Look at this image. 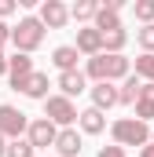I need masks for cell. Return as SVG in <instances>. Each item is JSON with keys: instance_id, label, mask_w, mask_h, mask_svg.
<instances>
[{"instance_id": "cell-1", "label": "cell", "mask_w": 154, "mask_h": 157, "mask_svg": "<svg viewBox=\"0 0 154 157\" xmlns=\"http://www.w3.org/2000/svg\"><path fill=\"white\" fill-rule=\"evenodd\" d=\"M88 77L95 84H114V80H128V59L125 55H95L88 59Z\"/></svg>"}, {"instance_id": "cell-2", "label": "cell", "mask_w": 154, "mask_h": 157, "mask_svg": "<svg viewBox=\"0 0 154 157\" xmlns=\"http://www.w3.org/2000/svg\"><path fill=\"white\" fill-rule=\"evenodd\" d=\"M44 22L33 18V15H26V18H18V26L11 29V44L18 48V55H30V51H37L40 44H44Z\"/></svg>"}, {"instance_id": "cell-3", "label": "cell", "mask_w": 154, "mask_h": 157, "mask_svg": "<svg viewBox=\"0 0 154 157\" xmlns=\"http://www.w3.org/2000/svg\"><path fill=\"white\" fill-rule=\"evenodd\" d=\"M110 132H114V143H117V146H147V143H151V128H147V121H136V117L114 121Z\"/></svg>"}, {"instance_id": "cell-4", "label": "cell", "mask_w": 154, "mask_h": 157, "mask_svg": "<svg viewBox=\"0 0 154 157\" xmlns=\"http://www.w3.org/2000/svg\"><path fill=\"white\" fill-rule=\"evenodd\" d=\"M44 117L51 124H74V121H81V113L66 95H51V99H44Z\"/></svg>"}, {"instance_id": "cell-5", "label": "cell", "mask_w": 154, "mask_h": 157, "mask_svg": "<svg viewBox=\"0 0 154 157\" xmlns=\"http://www.w3.org/2000/svg\"><path fill=\"white\" fill-rule=\"evenodd\" d=\"M22 132H30V121L15 106H0V135L4 139H22Z\"/></svg>"}, {"instance_id": "cell-6", "label": "cell", "mask_w": 154, "mask_h": 157, "mask_svg": "<svg viewBox=\"0 0 154 157\" xmlns=\"http://www.w3.org/2000/svg\"><path fill=\"white\" fill-rule=\"evenodd\" d=\"M26 139L33 143V150H48V146H55L59 132H55V124H51L48 117H37V121H30V132H26Z\"/></svg>"}, {"instance_id": "cell-7", "label": "cell", "mask_w": 154, "mask_h": 157, "mask_svg": "<svg viewBox=\"0 0 154 157\" xmlns=\"http://www.w3.org/2000/svg\"><path fill=\"white\" fill-rule=\"evenodd\" d=\"M40 22H44L48 29H63V26L70 22V7L59 4V0H44V4H40Z\"/></svg>"}, {"instance_id": "cell-8", "label": "cell", "mask_w": 154, "mask_h": 157, "mask_svg": "<svg viewBox=\"0 0 154 157\" xmlns=\"http://www.w3.org/2000/svg\"><path fill=\"white\" fill-rule=\"evenodd\" d=\"M117 11H121V0H107V4H99V15H95V29H99V33H114V29H121Z\"/></svg>"}, {"instance_id": "cell-9", "label": "cell", "mask_w": 154, "mask_h": 157, "mask_svg": "<svg viewBox=\"0 0 154 157\" xmlns=\"http://www.w3.org/2000/svg\"><path fill=\"white\" fill-rule=\"evenodd\" d=\"M81 55H88V59H95V55H103V33L95 29V26H88V29H77V44H74Z\"/></svg>"}, {"instance_id": "cell-10", "label": "cell", "mask_w": 154, "mask_h": 157, "mask_svg": "<svg viewBox=\"0 0 154 157\" xmlns=\"http://www.w3.org/2000/svg\"><path fill=\"white\" fill-rule=\"evenodd\" d=\"M11 88L22 91V95H30V99H48V73H30L26 80H18Z\"/></svg>"}, {"instance_id": "cell-11", "label": "cell", "mask_w": 154, "mask_h": 157, "mask_svg": "<svg viewBox=\"0 0 154 157\" xmlns=\"http://www.w3.org/2000/svg\"><path fill=\"white\" fill-rule=\"evenodd\" d=\"M117 102H121V91H117L114 84H95V88H92V106H95V110H110Z\"/></svg>"}, {"instance_id": "cell-12", "label": "cell", "mask_w": 154, "mask_h": 157, "mask_svg": "<svg viewBox=\"0 0 154 157\" xmlns=\"http://www.w3.org/2000/svg\"><path fill=\"white\" fill-rule=\"evenodd\" d=\"M30 73H37V70H33V59H30V55H11V59H7V77H11V84L26 80Z\"/></svg>"}, {"instance_id": "cell-13", "label": "cell", "mask_w": 154, "mask_h": 157, "mask_svg": "<svg viewBox=\"0 0 154 157\" xmlns=\"http://www.w3.org/2000/svg\"><path fill=\"white\" fill-rule=\"evenodd\" d=\"M77 55H81V51H77L74 44H63V48L51 51V62H55L63 73H74V70H77Z\"/></svg>"}, {"instance_id": "cell-14", "label": "cell", "mask_w": 154, "mask_h": 157, "mask_svg": "<svg viewBox=\"0 0 154 157\" xmlns=\"http://www.w3.org/2000/svg\"><path fill=\"white\" fill-rule=\"evenodd\" d=\"M55 150H59V157H77V154H81V135H77L74 128L59 132V139H55Z\"/></svg>"}, {"instance_id": "cell-15", "label": "cell", "mask_w": 154, "mask_h": 157, "mask_svg": "<svg viewBox=\"0 0 154 157\" xmlns=\"http://www.w3.org/2000/svg\"><path fill=\"white\" fill-rule=\"evenodd\" d=\"M77 124H81V132L99 135V132L107 128V117H103V110H95V106H92V110H84V113H81V121H77Z\"/></svg>"}, {"instance_id": "cell-16", "label": "cell", "mask_w": 154, "mask_h": 157, "mask_svg": "<svg viewBox=\"0 0 154 157\" xmlns=\"http://www.w3.org/2000/svg\"><path fill=\"white\" fill-rule=\"evenodd\" d=\"M59 88H63L66 99L81 95V91H84V73H81V70H74V73H59Z\"/></svg>"}, {"instance_id": "cell-17", "label": "cell", "mask_w": 154, "mask_h": 157, "mask_svg": "<svg viewBox=\"0 0 154 157\" xmlns=\"http://www.w3.org/2000/svg\"><path fill=\"white\" fill-rule=\"evenodd\" d=\"M154 117V84H143L140 102H136V121H151Z\"/></svg>"}, {"instance_id": "cell-18", "label": "cell", "mask_w": 154, "mask_h": 157, "mask_svg": "<svg viewBox=\"0 0 154 157\" xmlns=\"http://www.w3.org/2000/svg\"><path fill=\"white\" fill-rule=\"evenodd\" d=\"M117 91H121V102H125V106H136V102H140V91H143V80L128 77V80H121Z\"/></svg>"}, {"instance_id": "cell-19", "label": "cell", "mask_w": 154, "mask_h": 157, "mask_svg": "<svg viewBox=\"0 0 154 157\" xmlns=\"http://www.w3.org/2000/svg\"><path fill=\"white\" fill-rule=\"evenodd\" d=\"M95 15H99V4L95 0H77L74 7H70V18H77V22H95Z\"/></svg>"}, {"instance_id": "cell-20", "label": "cell", "mask_w": 154, "mask_h": 157, "mask_svg": "<svg viewBox=\"0 0 154 157\" xmlns=\"http://www.w3.org/2000/svg\"><path fill=\"white\" fill-rule=\"evenodd\" d=\"M128 44V33L125 29H114V33H103V51L107 55H121V48Z\"/></svg>"}, {"instance_id": "cell-21", "label": "cell", "mask_w": 154, "mask_h": 157, "mask_svg": "<svg viewBox=\"0 0 154 157\" xmlns=\"http://www.w3.org/2000/svg\"><path fill=\"white\" fill-rule=\"evenodd\" d=\"M136 77L154 84V55H140V59H136Z\"/></svg>"}, {"instance_id": "cell-22", "label": "cell", "mask_w": 154, "mask_h": 157, "mask_svg": "<svg viewBox=\"0 0 154 157\" xmlns=\"http://www.w3.org/2000/svg\"><path fill=\"white\" fill-rule=\"evenodd\" d=\"M136 18L143 22V26H154V0H136Z\"/></svg>"}, {"instance_id": "cell-23", "label": "cell", "mask_w": 154, "mask_h": 157, "mask_svg": "<svg viewBox=\"0 0 154 157\" xmlns=\"http://www.w3.org/2000/svg\"><path fill=\"white\" fill-rule=\"evenodd\" d=\"M7 157H33V143L30 139H11L7 143Z\"/></svg>"}, {"instance_id": "cell-24", "label": "cell", "mask_w": 154, "mask_h": 157, "mask_svg": "<svg viewBox=\"0 0 154 157\" xmlns=\"http://www.w3.org/2000/svg\"><path fill=\"white\" fill-rule=\"evenodd\" d=\"M136 40H140L143 55H154V26H143V29H136Z\"/></svg>"}, {"instance_id": "cell-25", "label": "cell", "mask_w": 154, "mask_h": 157, "mask_svg": "<svg viewBox=\"0 0 154 157\" xmlns=\"http://www.w3.org/2000/svg\"><path fill=\"white\" fill-rule=\"evenodd\" d=\"M99 157H128V154H125V146H117V143H114V146H103Z\"/></svg>"}, {"instance_id": "cell-26", "label": "cell", "mask_w": 154, "mask_h": 157, "mask_svg": "<svg viewBox=\"0 0 154 157\" xmlns=\"http://www.w3.org/2000/svg\"><path fill=\"white\" fill-rule=\"evenodd\" d=\"M15 7H18V4H15V0H0V18H7V15H11V11H15Z\"/></svg>"}, {"instance_id": "cell-27", "label": "cell", "mask_w": 154, "mask_h": 157, "mask_svg": "<svg viewBox=\"0 0 154 157\" xmlns=\"http://www.w3.org/2000/svg\"><path fill=\"white\" fill-rule=\"evenodd\" d=\"M7 40H11V26H4V22H0V48H4Z\"/></svg>"}, {"instance_id": "cell-28", "label": "cell", "mask_w": 154, "mask_h": 157, "mask_svg": "<svg viewBox=\"0 0 154 157\" xmlns=\"http://www.w3.org/2000/svg\"><path fill=\"white\" fill-rule=\"evenodd\" d=\"M0 157H7V139L0 135Z\"/></svg>"}, {"instance_id": "cell-29", "label": "cell", "mask_w": 154, "mask_h": 157, "mask_svg": "<svg viewBox=\"0 0 154 157\" xmlns=\"http://www.w3.org/2000/svg\"><path fill=\"white\" fill-rule=\"evenodd\" d=\"M140 157H154V146H143V150H140Z\"/></svg>"}, {"instance_id": "cell-30", "label": "cell", "mask_w": 154, "mask_h": 157, "mask_svg": "<svg viewBox=\"0 0 154 157\" xmlns=\"http://www.w3.org/2000/svg\"><path fill=\"white\" fill-rule=\"evenodd\" d=\"M0 73H7V59H4V51H0Z\"/></svg>"}, {"instance_id": "cell-31", "label": "cell", "mask_w": 154, "mask_h": 157, "mask_svg": "<svg viewBox=\"0 0 154 157\" xmlns=\"http://www.w3.org/2000/svg\"><path fill=\"white\" fill-rule=\"evenodd\" d=\"M151 146H154V135H151Z\"/></svg>"}]
</instances>
